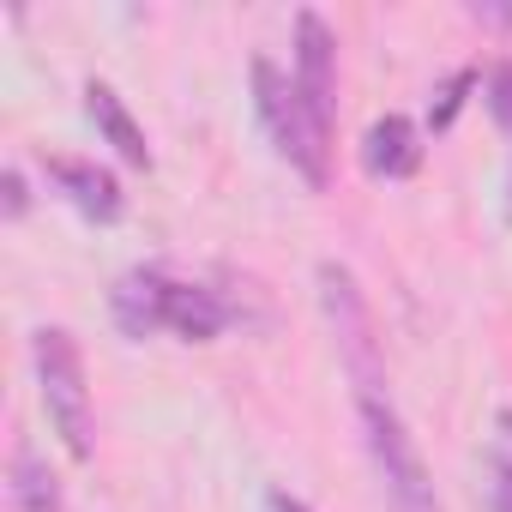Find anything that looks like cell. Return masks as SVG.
I'll use <instances>...</instances> for the list:
<instances>
[{"label":"cell","instance_id":"6da1fadb","mask_svg":"<svg viewBox=\"0 0 512 512\" xmlns=\"http://www.w3.org/2000/svg\"><path fill=\"white\" fill-rule=\"evenodd\" d=\"M253 103H260V121L278 145V157L308 181V187H326L332 175V139H326V115L302 97V85L290 73H278L266 55L253 61Z\"/></svg>","mask_w":512,"mask_h":512},{"label":"cell","instance_id":"7a4b0ae2","mask_svg":"<svg viewBox=\"0 0 512 512\" xmlns=\"http://www.w3.org/2000/svg\"><path fill=\"white\" fill-rule=\"evenodd\" d=\"M362 434H368V452H374V470H380V494L392 512H440L434 500V476L404 428V416L392 410V398L380 386H362Z\"/></svg>","mask_w":512,"mask_h":512},{"label":"cell","instance_id":"3957f363","mask_svg":"<svg viewBox=\"0 0 512 512\" xmlns=\"http://www.w3.org/2000/svg\"><path fill=\"white\" fill-rule=\"evenodd\" d=\"M31 356H37V386H43V404H49V422L55 434L67 440V452L85 464L97 452V416H91V386H85V356L73 344V332L61 326H43L31 338Z\"/></svg>","mask_w":512,"mask_h":512},{"label":"cell","instance_id":"277c9868","mask_svg":"<svg viewBox=\"0 0 512 512\" xmlns=\"http://www.w3.org/2000/svg\"><path fill=\"white\" fill-rule=\"evenodd\" d=\"M320 308H326V320H332V332H338L344 362L356 368V380L380 386V374H374V338H368V308H362V290H356V278L344 266H320Z\"/></svg>","mask_w":512,"mask_h":512},{"label":"cell","instance_id":"5b68a950","mask_svg":"<svg viewBox=\"0 0 512 512\" xmlns=\"http://www.w3.org/2000/svg\"><path fill=\"white\" fill-rule=\"evenodd\" d=\"M296 85L332 121V97H338V37L326 31L320 13H296Z\"/></svg>","mask_w":512,"mask_h":512},{"label":"cell","instance_id":"8992f818","mask_svg":"<svg viewBox=\"0 0 512 512\" xmlns=\"http://www.w3.org/2000/svg\"><path fill=\"white\" fill-rule=\"evenodd\" d=\"M109 314L127 338H151L169 326V278L163 272H127L109 290Z\"/></svg>","mask_w":512,"mask_h":512},{"label":"cell","instance_id":"52a82bcc","mask_svg":"<svg viewBox=\"0 0 512 512\" xmlns=\"http://www.w3.org/2000/svg\"><path fill=\"white\" fill-rule=\"evenodd\" d=\"M362 169L374 181H410L422 169V133L404 115H386L362 133Z\"/></svg>","mask_w":512,"mask_h":512},{"label":"cell","instance_id":"ba28073f","mask_svg":"<svg viewBox=\"0 0 512 512\" xmlns=\"http://www.w3.org/2000/svg\"><path fill=\"white\" fill-rule=\"evenodd\" d=\"M49 181L91 217V223H115L121 217V181L109 175V169H97V163H79V157H49Z\"/></svg>","mask_w":512,"mask_h":512},{"label":"cell","instance_id":"9c48e42d","mask_svg":"<svg viewBox=\"0 0 512 512\" xmlns=\"http://www.w3.org/2000/svg\"><path fill=\"white\" fill-rule=\"evenodd\" d=\"M85 109H91V121H97V133L133 163V169H151V145H145V127L127 115V103L115 97V85H103V79H91L85 85Z\"/></svg>","mask_w":512,"mask_h":512},{"label":"cell","instance_id":"30bf717a","mask_svg":"<svg viewBox=\"0 0 512 512\" xmlns=\"http://www.w3.org/2000/svg\"><path fill=\"white\" fill-rule=\"evenodd\" d=\"M229 308L211 296V290H193V284H169V332L187 338V344H211L223 332Z\"/></svg>","mask_w":512,"mask_h":512},{"label":"cell","instance_id":"8fae6325","mask_svg":"<svg viewBox=\"0 0 512 512\" xmlns=\"http://www.w3.org/2000/svg\"><path fill=\"white\" fill-rule=\"evenodd\" d=\"M13 506L19 512H61V482L31 446L13 452Z\"/></svg>","mask_w":512,"mask_h":512},{"label":"cell","instance_id":"7c38bea8","mask_svg":"<svg viewBox=\"0 0 512 512\" xmlns=\"http://www.w3.org/2000/svg\"><path fill=\"white\" fill-rule=\"evenodd\" d=\"M488 506L494 512H512V416L500 422V440L488 452Z\"/></svg>","mask_w":512,"mask_h":512},{"label":"cell","instance_id":"4fadbf2b","mask_svg":"<svg viewBox=\"0 0 512 512\" xmlns=\"http://www.w3.org/2000/svg\"><path fill=\"white\" fill-rule=\"evenodd\" d=\"M470 85H476V73H452V79H440V91H434V103H428V127H434V133H446V127L458 121Z\"/></svg>","mask_w":512,"mask_h":512},{"label":"cell","instance_id":"5bb4252c","mask_svg":"<svg viewBox=\"0 0 512 512\" xmlns=\"http://www.w3.org/2000/svg\"><path fill=\"white\" fill-rule=\"evenodd\" d=\"M488 115L500 121V133H512V67L488 73Z\"/></svg>","mask_w":512,"mask_h":512},{"label":"cell","instance_id":"9a60e30c","mask_svg":"<svg viewBox=\"0 0 512 512\" xmlns=\"http://www.w3.org/2000/svg\"><path fill=\"white\" fill-rule=\"evenodd\" d=\"M0 193H7L0 205H7V217H13V223L31 211V193H25V175H19V169H7V175H0Z\"/></svg>","mask_w":512,"mask_h":512},{"label":"cell","instance_id":"2e32d148","mask_svg":"<svg viewBox=\"0 0 512 512\" xmlns=\"http://www.w3.org/2000/svg\"><path fill=\"white\" fill-rule=\"evenodd\" d=\"M476 19H488V25H512V7H470Z\"/></svg>","mask_w":512,"mask_h":512},{"label":"cell","instance_id":"e0dca14e","mask_svg":"<svg viewBox=\"0 0 512 512\" xmlns=\"http://www.w3.org/2000/svg\"><path fill=\"white\" fill-rule=\"evenodd\" d=\"M272 512H308L302 500H290V494H272Z\"/></svg>","mask_w":512,"mask_h":512},{"label":"cell","instance_id":"ac0fdd59","mask_svg":"<svg viewBox=\"0 0 512 512\" xmlns=\"http://www.w3.org/2000/svg\"><path fill=\"white\" fill-rule=\"evenodd\" d=\"M506 217H512V199H506Z\"/></svg>","mask_w":512,"mask_h":512}]
</instances>
